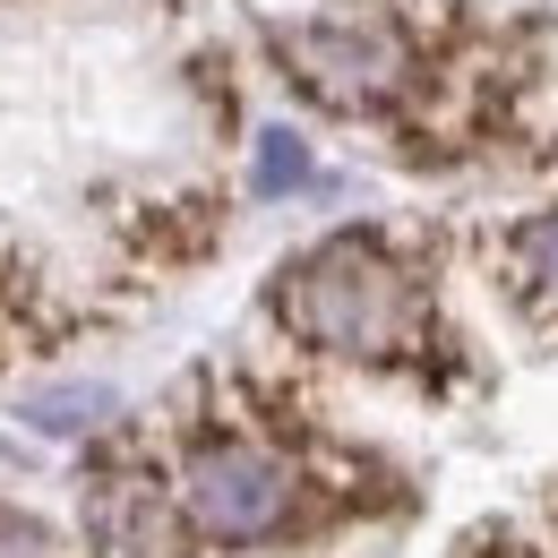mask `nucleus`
Here are the masks:
<instances>
[{"mask_svg": "<svg viewBox=\"0 0 558 558\" xmlns=\"http://www.w3.org/2000/svg\"><path fill=\"white\" fill-rule=\"evenodd\" d=\"M276 318L336 361H396L421 336V283L378 232H336L276 276Z\"/></svg>", "mask_w": 558, "mask_h": 558, "instance_id": "f257e3e1", "label": "nucleus"}, {"mask_svg": "<svg viewBox=\"0 0 558 558\" xmlns=\"http://www.w3.org/2000/svg\"><path fill=\"white\" fill-rule=\"evenodd\" d=\"M292 507H301V473L283 464L267 438L223 429V438H198L190 464H181V515L207 542H223V550L276 542L283 524H292Z\"/></svg>", "mask_w": 558, "mask_h": 558, "instance_id": "f03ea898", "label": "nucleus"}, {"mask_svg": "<svg viewBox=\"0 0 558 558\" xmlns=\"http://www.w3.org/2000/svg\"><path fill=\"white\" fill-rule=\"evenodd\" d=\"M276 61L301 77L318 104L369 112V104L404 95L413 44H404V26H387V17H310V26H276Z\"/></svg>", "mask_w": 558, "mask_h": 558, "instance_id": "7ed1b4c3", "label": "nucleus"}, {"mask_svg": "<svg viewBox=\"0 0 558 558\" xmlns=\"http://www.w3.org/2000/svg\"><path fill=\"white\" fill-rule=\"evenodd\" d=\"M86 550L95 558H190V515L146 473H104V482H86Z\"/></svg>", "mask_w": 558, "mask_h": 558, "instance_id": "20e7f679", "label": "nucleus"}, {"mask_svg": "<svg viewBox=\"0 0 558 558\" xmlns=\"http://www.w3.org/2000/svg\"><path fill=\"white\" fill-rule=\"evenodd\" d=\"M250 190H258V198H292V190H310V146L292 138V130H267V138H258V172H250Z\"/></svg>", "mask_w": 558, "mask_h": 558, "instance_id": "39448f33", "label": "nucleus"}, {"mask_svg": "<svg viewBox=\"0 0 558 558\" xmlns=\"http://www.w3.org/2000/svg\"><path fill=\"white\" fill-rule=\"evenodd\" d=\"M104 413H112V396H104V387H52V396H35V404H26L35 429H86V421H104Z\"/></svg>", "mask_w": 558, "mask_h": 558, "instance_id": "423d86ee", "label": "nucleus"}, {"mask_svg": "<svg viewBox=\"0 0 558 558\" xmlns=\"http://www.w3.org/2000/svg\"><path fill=\"white\" fill-rule=\"evenodd\" d=\"M515 276L533 283V292H558V207L515 232Z\"/></svg>", "mask_w": 558, "mask_h": 558, "instance_id": "0eeeda50", "label": "nucleus"}, {"mask_svg": "<svg viewBox=\"0 0 558 558\" xmlns=\"http://www.w3.org/2000/svg\"><path fill=\"white\" fill-rule=\"evenodd\" d=\"M0 558H61V542L35 524V515H17V507H0Z\"/></svg>", "mask_w": 558, "mask_h": 558, "instance_id": "6e6552de", "label": "nucleus"}]
</instances>
